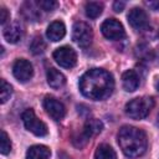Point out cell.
<instances>
[{"instance_id": "44dd1931", "label": "cell", "mask_w": 159, "mask_h": 159, "mask_svg": "<svg viewBox=\"0 0 159 159\" xmlns=\"http://www.w3.org/2000/svg\"><path fill=\"white\" fill-rule=\"evenodd\" d=\"M12 93V88L10 86V83H7L5 80H1V88H0V99L1 103H6V101L11 97Z\"/></svg>"}, {"instance_id": "8fae6325", "label": "cell", "mask_w": 159, "mask_h": 159, "mask_svg": "<svg viewBox=\"0 0 159 159\" xmlns=\"http://www.w3.org/2000/svg\"><path fill=\"white\" fill-rule=\"evenodd\" d=\"M22 26L19 21H12L4 29V37L9 43H16L22 37Z\"/></svg>"}, {"instance_id": "277c9868", "label": "cell", "mask_w": 159, "mask_h": 159, "mask_svg": "<svg viewBox=\"0 0 159 159\" xmlns=\"http://www.w3.org/2000/svg\"><path fill=\"white\" fill-rule=\"evenodd\" d=\"M21 118H22L25 128L29 132H31L32 134H35L37 137H45L48 133L47 125L36 117V114H35V112L32 109L24 111L22 114H21Z\"/></svg>"}, {"instance_id": "2e32d148", "label": "cell", "mask_w": 159, "mask_h": 159, "mask_svg": "<svg viewBox=\"0 0 159 159\" xmlns=\"http://www.w3.org/2000/svg\"><path fill=\"white\" fill-rule=\"evenodd\" d=\"M102 129H103V123H102L99 119H97V118H91V119H87V120H86L82 132H83L88 138H91V137H93V135L101 133Z\"/></svg>"}, {"instance_id": "7c38bea8", "label": "cell", "mask_w": 159, "mask_h": 159, "mask_svg": "<svg viewBox=\"0 0 159 159\" xmlns=\"http://www.w3.org/2000/svg\"><path fill=\"white\" fill-rule=\"evenodd\" d=\"M65 35H66V27H65V24L62 21L51 22L46 30V36L53 42L62 40L65 37Z\"/></svg>"}, {"instance_id": "9c48e42d", "label": "cell", "mask_w": 159, "mask_h": 159, "mask_svg": "<svg viewBox=\"0 0 159 159\" xmlns=\"http://www.w3.org/2000/svg\"><path fill=\"white\" fill-rule=\"evenodd\" d=\"M12 73H14V76L17 81L27 82L32 78L34 68H32V65L27 60L19 58V60L15 61V63L12 66Z\"/></svg>"}, {"instance_id": "7402d4cb", "label": "cell", "mask_w": 159, "mask_h": 159, "mask_svg": "<svg viewBox=\"0 0 159 159\" xmlns=\"http://www.w3.org/2000/svg\"><path fill=\"white\" fill-rule=\"evenodd\" d=\"M88 140H89V138H88L83 132H81L80 134L72 137V143H73V145H75L76 148H80V149L83 148V147L88 143Z\"/></svg>"}, {"instance_id": "30bf717a", "label": "cell", "mask_w": 159, "mask_h": 159, "mask_svg": "<svg viewBox=\"0 0 159 159\" xmlns=\"http://www.w3.org/2000/svg\"><path fill=\"white\" fill-rule=\"evenodd\" d=\"M128 21L130 26L138 31L144 30L149 25V19L147 12L140 7H133L128 14Z\"/></svg>"}, {"instance_id": "603a6c76", "label": "cell", "mask_w": 159, "mask_h": 159, "mask_svg": "<svg viewBox=\"0 0 159 159\" xmlns=\"http://www.w3.org/2000/svg\"><path fill=\"white\" fill-rule=\"evenodd\" d=\"M37 5H39V7H41L45 11H52L57 7L58 2L55 1V0H40L37 2Z\"/></svg>"}, {"instance_id": "5bb4252c", "label": "cell", "mask_w": 159, "mask_h": 159, "mask_svg": "<svg viewBox=\"0 0 159 159\" xmlns=\"http://www.w3.org/2000/svg\"><path fill=\"white\" fill-rule=\"evenodd\" d=\"M46 78H47V83L52 88H60L66 83V77L56 68H48L46 72Z\"/></svg>"}, {"instance_id": "3957f363", "label": "cell", "mask_w": 159, "mask_h": 159, "mask_svg": "<svg viewBox=\"0 0 159 159\" xmlns=\"http://www.w3.org/2000/svg\"><path fill=\"white\" fill-rule=\"evenodd\" d=\"M153 107H154V99L152 97H138L129 101L125 104V113L132 119L139 120L145 118Z\"/></svg>"}, {"instance_id": "6da1fadb", "label": "cell", "mask_w": 159, "mask_h": 159, "mask_svg": "<svg viewBox=\"0 0 159 159\" xmlns=\"http://www.w3.org/2000/svg\"><path fill=\"white\" fill-rule=\"evenodd\" d=\"M114 88V81L109 72L102 68L87 71L80 80L81 93L93 101H101L109 97Z\"/></svg>"}, {"instance_id": "ffe728a7", "label": "cell", "mask_w": 159, "mask_h": 159, "mask_svg": "<svg viewBox=\"0 0 159 159\" xmlns=\"http://www.w3.org/2000/svg\"><path fill=\"white\" fill-rule=\"evenodd\" d=\"M11 150V142L5 130H1V137H0V152L1 154H9Z\"/></svg>"}, {"instance_id": "7a4b0ae2", "label": "cell", "mask_w": 159, "mask_h": 159, "mask_svg": "<svg viewBox=\"0 0 159 159\" xmlns=\"http://www.w3.org/2000/svg\"><path fill=\"white\" fill-rule=\"evenodd\" d=\"M117 139L122 152L130 158H137L144 154L148 145L145 133L142 129L132 125L122 127L117 134Z\"/></svg>"}, {"instance_id": "52a82bcc", "label": "cell", "mask_w": 159, "mask_h": 159, "mask_svg": "<svg viewBox=\"0 0 159 159\" xmlns=\"http://www.w3.org/2000/svg\"><path fill=\"white\" fill-rule=\"evenodd\" d=\"M101 31H102V34H103V36L106 39L113 40V41L122 40L124 37V35H125L123 25L116 19L106 20L101 26Z\"/></svg>"}, {"instance_id": "484cf974", "label": "cell", "mask_w": 159, "mask_h": 159, "mask_svg": "<svg viewBox=\"0 0 159 159\" xmlns=\"http://www.w3.org/2000/svg\"><path fill=\"white\" fill-rule=\"evenodd\" d=\"M145 5L149 6L152 10H159V0H150L145 1Z\"/></svg>"}, {"instance_id": "f1b7e54d", "label": "cell", "mask_w": 159, "mask_h": 159, "mask_svg": "<svg viewBox=\"0 0 159 159\" xmlns=\"http://www.w3.org/2000/svg\"><path fill=\"white\" fill-rule=\"evenodd\" d=\"M158 58H159V50H158Z\"/></svg>"}, {"instance_id": "9a60e30c", "label": "cell", "mask_w": 159, "mask_h": 159, "mask_svg": "<svg viewBox=\"0 0 159 159\" xmlns=\"http://www.w3.org/2000/svg\"><path fill=\"white\" fill-rule=\"evenodd\" d=\"M51 152L46 145H32L26 152V159H50Z\"/></svg>"}, {"instance_id": "5b68a950", "label": "cell", "mask_w": 159, "mask_h": 159, "mask_svg": "<svg viewBox=\"0 0 159 159\" xmlns=\"http://www.w3.org/2000/svg\"><path fill=\"white\" fill-rule=\"evenodd\" d=\"M72 39L81 47H87L92 42V39H93L92 29L86 22L78 21V22H76L73 25V29H72Z\"/></svg>"}, {"instance_id": "4316f807", "label": "cell", "mask_w": 159, "mask_h": 159, "mask_svg": "<svg viewBox=\"0 0 159 159\" xmlns=\"http://www.w3.org/2000/svg\"><path fill=\"white\" fill-rule=\"evenodd\" d=\"M157 89L159 91V81H158V83H157Z\"/></svg>"}, {"instance_id": "4fadbf2b", "label": "cell", "mask_w": 159, "mask_h": 159, "mask_svg": "<svg viewBox=\"0 0 159 159\" xmlns=\"http://www.w3.org/2000/svg\"><path fill=\"white\" fill-rule=\"evenodd\" d=\"M122 83L125 91L133 92L139 86V76L134 70H128L122 75Z\"/></svg>"}, {"instance_id": "83f0119b", "label": "cell", "mask_w": 159, "mask_h": 159, "mask_svg": "<svg viewBox=\"0 0 159 159\" xmlns=\"http://www.w3.org/2000/svg\"><path fill=\"white\" fill-rule=\"evenodd\" d=\"M158 125H159V116H158Z\"/></svg>"}, {"instance_id": "ba28073f", "label": "cell", "mask_w": 159, "mask_h": 159, "mask_svg": "<svg viewBox=\"0 0 159 159\" xmlns=\"http://www.w3.org/2000/svg\"><path fill=\"white\" fill-rule=\"evenodd\" d=\"M43 108L46 111V113L55 120H60L65 117L66 114V108L65 106L58 101L56 99L55 97H51V96H46L45 99H43Z\"/></svg>"}, {"instance_id": "cb8c5ba5", "label": "cell", "mask_w": 159, "mask_h": 159, "mask_svg": "<svg viewBox=\"0 0 159 159\" xmlns=\"http://www.w3.org/2000/svg\"><path fill=\"white\" fill-rule=\"evenodd\" d=\"M9 11L5 9V7H1L0 9V24L1 25H4L6 21H7V19H9Z\"/></svg>"}, {"instance_id": "d6986e66", "label": "cell", "mask_w": 159, "mask_h": 159, "mask_svg": "<svg viewBox=\"0 0 159 159\" xmlns=\"http://www.w3.org/2000/svg\"><path fill=\"white\" fill-rule=\"evenodd\" d=\"M45 48H46V42L43 41V39L41 36H35L30 43L31 52L34 55H39V53H42L45 51Z\"/></svg>"}, {"instance_id": "e0dca14e", "label": "cell", "mask_w": 159, "mask_h": 159, "mask_svg": "<svg viewBox=\"0 0 159 159\" xmlns=\"http://www.w3.org/2000/svg\"><path fill=\"white\" fill-rule=\"evenodd\" d=\"M94 159H117V154L108 144H99L96 149Z\"/></svg>"}, {"instance_id": "ac0fdd59", "label": "cell", "mask_w": 159, "mask_h": 159, "mask_svg": "<svg viewBox=\"0 0 159 159\" xmlns=\"http://www.w3.org/2000/svg\"><path fill=\"white\" fill-rule=\"evenodd\" d=\"M102 10H103V4L99 2V1H89V2H87L86 6H84L86 15H87L89 19H96V17H98V16L102 14Z\"/></svg>"}, {"instance_id": "d4e9b609", "label": "cell", "mask_w": 159, "mask_h": 159, "mask_svg": "<svg viewBox=\"0 0 159 159\" xmlns=\"http://www.w3.org/2000/svg\"><path fill=\"white\" fill-rule=\"evenodd\" d=\"M124 6H125V2H123V1H114V4H113V9H114L116 12L123 11Z\"/></svg>"}, {"instance_id": "8992f818", "label": "cell", "mask_w": 159, "mask_h": 159, "mask_svg": "<svg viewBox=\"0 0 159 159\" xmlns=\"http://www.w3.org/2000/svg\"><path fill=\"white\" fill-rule=\"evenodd\" d=\"M53 60L63 68H72L77 62L76 51L70 46H62L53 51Z\"/></svg>"}]
</instances>
